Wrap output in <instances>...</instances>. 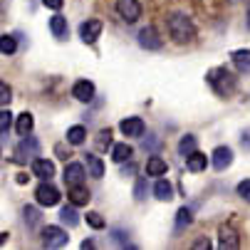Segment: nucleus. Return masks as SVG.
<instances>
[{"instance_id":"1","label":"nucleus","mask_w":250,"mask_h":250,"mask_svg":"<svg viewBox=\"0 0 250 250\" xmlns=\"http://www.w3.org/2000/svg\"><path fill=\"white\" fill-rule=\"evenodd\" d=\"M168 35H171L173 42L188 45V42L196 40V27H193V22H191L188 15L173 13V15H168Z\"/></svg>"},{"instance_id":"2","label":"nucleus","mask_w":250,"mask_h":250,"mask_svg":"<svg viewBox=\"0 0 250 250\" xmlns=\"http://www.w3.org/2000/svg\"><path fill=\"white\" fill-rule=\"evenodd\" d=\"M206 80H208V84L213 87V92H216L218 97H230L235 92V87H238L235 77L228 72L226 67H213Z\"/></svg>"},{"instance_id":"3","label":"nucleus","mask_w":250,"mask_h":250,"mask_svg":"<svg viewBox=\"0 0 250 250\" xmlns=\"http://www.w3.org/2000/svg\"><path fill=\"white\" fill-rule=\"evenodd\" d=\"M38 156H40V141L27 134L20 144H18V149H15V161L25 164V161H35Z\"/></svg>"},{"instance_id":"4","label":"nucleus","mask_w":250,"mask_h":250,"mask_svg":"<svg viewBox=\"0 0 250 250\" xmlns=\"http://www.w3.org/2000/svg\"><path fill=\"white\" fill-rule=\"evenodd\" d=\"M35 201H38L40 206H45V208L57 206V203H60V191H57L50 181H42L38 188H35Z\"/></svg>"},{"instance_id":"5","label":"nucleus","mask_w":250,"mask_h":250,"mask_svg":"<svg viewBox=\"0 0 250 250\" xmlns=\"http://www.w3.org/2000/svg\"><path fill=\"white\" fill-rule=\"evenodd\" d=\"M67 240H69V235L60 226H47L42 230V245L45 248H62V245H67Z\"/></svg>"},{"instance_id":"6","label":"nucleus","mask_w":250,"mask_h":250,"mask_svg":"<svg viewBox=\"0 0 250 250\" xmlns=\"http://www.w3.org/2000/svg\"><path fill=\"white\" fill-rule=\"evenodd\" d=\"M117 13L124 22H136L141 18V5H139V0H117Z\"/></svg>"},{"instance_id":"7","label":"nucleus","mask_w":250,"mask_h":250,"mask_svg":"<svg viewBox=\"0 0 250 250\" xmlns=\"http://www.w3.org/2000/svg\"><path fill=\"white\" fill-rule=\"evenodd\" d=\"M136 40H139V45L144 47V50H161V45H164V40L159 38V32H156V27H154V25L141 27Z\"/></svg>"},{"instance_id":"8","label":"nucleus","mask_w":250,"mask_h":250,"mask_svg":"<svg viewBox=\"0 0 250 250\" xmlns=\"http://www.w3.org/2000/svg\"><path fill=\"white\" fill-rule=\"evenodd\" d=\"M119 129H122V134H124V136L139 139V136H144L146 124H144V119H141V117H126V119L119 124Z\"/></svg>"},{"instance_id":"9","label":"nucleus","mask_w":250,"mask_h":250,"mask_svg":"<svg viewBox=\"0 0 250 250\" xmlns=\"http://www.w3.org/2000/svg\"><path fill=\"white\" fill-rule=\"evenodd\" d=\"M99 35H102V22L99 20H87V22L80 25V38H82L84 45H94Z\"/></svg>"},{"instance_id":"10","label":"nucleus","mask_w":250,"mask_h":250,"mask_svg":"<svg viewBox=\"0 0 250 250\" xmlns=\"http://www.w3.org/2000/svg\"><path fill=\"white\" fill-rule=\"evenodd\" d=\"M64 184H67V188L69 186H80L82 181H84V166L82 164H77V161H72V164H67L64 166Z\"/></svg>"},{"instance_id":"11","label":"nucleus","mask_w":250,"mask_h":250,"mask_svg":"<svg viewBox=\"0 0 250 250\" xmlns=\"http://www.w3.org/2000/svg\"><path fill=\"white\" fill-rule=\"evenodd\" d=\"M210 161H213V168H216V171H226L233 164V151L228 146H218V149H213Z\"/></svg>"},{"instance_id":"12","label":"nucleus","mask_w":250,"mask_h":250,"mask_svg":"<svg viewBox=\"0 0 250 250\" xmlns=\"http://www.w3.org/2000/svg\"><path fill=\"white\" fill-rule=\"evenodd\" d=\"M72 97L80 102H92L94 99V84L89 80H77L72 84Z\"/></svg>"},{"instance_id":"13","label":"nucleus","mask_w":250,"mask_h":250,"mask_svg":"<svg viewBox=\"0 0 250 250\" xmlns=\"http://www.w3.org/2000/svg\"><path fill=\"white\" fill-rule=\"evenodd\" d=\"M32 173L42 178V181H50V178L55 176V164L47 161V159H35L32 161Z\"/></svg>"},{"instance_id":"14","label":"nucleus","mask_w":250,"mask_h":250,"mask_svg":"<svg viewBox=\"0 0 250 250\" xmlns=\"http://www.w3.org/2000/svg\"><path fill=\"white\" fill-rule=\"evenodd\" d=\"M218 243H221V248H226V250H235L238 245H240V235L230 228V226H223L221 230H218Z\"/></svg>"},{"instance_id":"15","label":"nucleus","mask_w":250,"mask_h":250,"mask_svg":"<svg viewBox=\"0 0 250 250\" xmlns=\"http://www.w3.org/2000/svg\"><path fill=\"white\" fill-rule=\"evenodd\" d=\"M67 198H69V203H75V206H87L89 203V191L80 184V186H69V191H67Z\"/></svg>"},{"instance_id":"16","label":"nucleus","mask_w":250,"mask_h":250,"mask_svg":"<svg viewBox=\"0 0 250 250\" xmlns=\"http://www.w3.org/2000/svg\"><path fill=\"white\" fill-rule=\"evenodd\" d=\"M230 60H233V64H235L238 72L250 75V50H235V52L230 55Z\"/></svg>"},{"instance_id":"17","label":"nucleus","mask_w":250,"mask_h":250,"mask_svg":"<svg viewBox=\"0 0 250 250\" xmlns=\"http://www.w3.org/2000/svg\"><path fill=\"white\" fill-rule=\"evenodd\" d=\"M50 30H52V35H55V38L64 40L67 35H69V25H67V18H62V15H52V18H50Z\"/></svg>"},{"instance_id":"18","label":"nucleus","mask_w":250,"mask_h":250,"mask_svg":"<svg viewBox=\"0 0 250 250\" xmlns=\"http://www.w3.org/2000/svg\"><path fill=\"white\" fill-rule=\"evenodd\" d=\"M206 166H208V156H206V154L193 151L191 156H186V168H188V171L198 173V171H206Z\"/></svg>"},{"instance_id":"19","label":"nucleus","mask_w":250,"mask_h":250,"mask_svg":"<svg viewBox=\"0 0 250 250\" xmlns=\"http://www.w3.org/2000/svg\"><path fill=\"white\" fill-rule=\"evenodd\" d=\"M131 156H134V149L126 144H114L112 146V161H117V164H124V161H131Z\"/></svg>"},{"instance_id":"20","label":"nucleus","mask_w":250,"mask_h":250,"mask_svg":"<svg viewBox=\"0 0 250 250\" xmlns=\"http://www.w3.org/2000/svg\"><path fill=\"white\" fill-rule=\"evenodd\" d=\"M166 171H168V164L161 156H151L146 161V173L149 176H166Z\"/></svg>"},{"instance_id":"21","label":"nucleus","mask_w":250,"mask_h":250,"mask_svg":"<svg viewBox=\"0 0 250 250\" xmlns=\"http://www.w3.org/2000/svg\"><path fill=\"white\" fill-rule=\"evenodd\" d=\"M84 139H87V129L84 126H69L67 129V144H72V146H82L84 144Z\"/></svg>"},{"instance_id":"22","label":"nucleus","mask_w":250,"mask_h":250,"mask_svg":"<svg viewBox=\"0 0 250 250\" xmlns=\"http://www.w3.org/2000/svg\"><path fill=\"white\" fill-rule=\"evenodd\" d=\"M154 193H156L159 201H171L173 198V186L166 181V178H159L156 186H154Z\"/></svg>"},{"instance_id":"23","label":"nucleus","mask_w":250,"mask_h":250,"mask_svg":"<svg viewBox=\"0 0 250 250\" xmlns=\"http://www.w3.org/2000/svg\"><path fill=\"white\" fill-rule=\"evenodd\" d=\"M60 221H62L64 226H69V228H75V226L80 223V216H77V210H75V203H72V206H64V208L60 210Z\"/></svg>"},{"instance_id":"24","label":"nucleus","mask_w":250,"mask_h":250,"mask_svg":"<svg viewBox=\"0 0 250 250\" xmlns=\"http://www.w3.org/2000/svg\"><path fill=\"white\" fill-rule=\"evenodd\" d=\"M32 126H35V119H32V114H30V112H22V114L18 117V124H15L18 134H20V136H27V134L32 131Z\"/></svg>"},{"instance_id":"25","label":"nucleus","mask_w":250,"mask_h":250,"mask_svg":"<svg viewBox=\"0 0 250 250\" xmlns=\"http://www.w3.org/2000/svg\"><path fill=\"white\" fill-rule=\"evenodd\" d=\"M193 223V213H191V208H178V213H176V230H184L186 226H191Z\"/></svg>"},{"instance_id":"26","label":"nucleus","mask_w":250,"mask_h":250,"mask_svg":"<svg viewBox=\"0 0 250 250\" xmlns=\"http://www.w3.org/2000/svg\"><path fill=\"white\" fill-rule=\"evenodd\" d=\"M193 151H196V136L186 134L181 141H178V154H181V156H191Z\"/></svg>"},{"instance_id":"27","label":"nucleus","mask_w":250,"mask_h":250,"mask_svg":"<svg viewBox=\"0 0 250 250\" xmlns=\"http://www.w3.org/2000/svg\"><path fill=\"white\" fill-rule=\"evenodd\" d=\"M87 166H89V176H94V178H102L104 176V164H102L99 156L87 154Z\"/></svg>"},{"instance_id":"28","label":"nucleus","mask_w":250,"mask_h":250,"mask_svg":"<svg viewBox=\"0 0 250 250\" xmlns=\"http://www.w3.org/2000/svg\"><path fill=\"white\" fill-rule=\"evenodd\" d=\"M22 218H25L27 228H35V226L40 223V210L35 208V206H25V208H22Z\"/></svg>"},{"instance_id":"29","label":"nucleus","mask_w":250,"mask_h":250,"mask_svg":"<svg viewBox=\"0 0 250 250\" xmlns=\"http://www.w3.org/2000/svg\"><path fill=\"white\" fill-rule=\"evenodd\" d=\"M94 144H97L99 151H106V149L112 146V131H109V129H102V131L97 134V139H94Z\"/></svg>"},{"instance_id":"30","label":"nucleus","mask_w":250,"mask_h":250,"mask_svg":"<svg viewBox=\"0 0 250 250\" xmlns=\"http://www.w3.org/2000/svg\"><path fill=\"white\" fill-rule=\"evenodd\" d=\"M15 50H18L15 38H13V35H3V38H0V52H3V55H13Z\"/></svg>"},{"instance_id":"31","label":"nucleus","mask_w":250,"mask_h":250,"mask_svg":"<svg viewBox=\"0 0 250 250\" xmlns=\"http://www.w3.org/2000/svg\"><path fill=\"white\" fill-rule=\"evenodd\" d=\"M87 226L94 228V230H102V228H104V218L99 216L97 210H89V213H87Z\"/></svg>"},{"instance_id":"32","label":"nucleus","mask_w":250,"mask_h":250,"mask_svg":"<svg viewBox=\"0 0 250 250\" xmlns=\"http://www.w3.org/2000/svg\"><path fill=\"white\" fill-rule=\"evenodd\" d=\"M10 124H13V114L8 109H3V112H0V134H3V136H8Z\"/></svg>"},{"instance_id":"33","label":"nucleus","mask_w":250,"mask_h":250,"mask_svg":"<svg viewBox=\"0 0 250 250\" xmlns=\"http://www.w3.org/2000/svg\"><path fill=\"white\" fill-rule=\"evenodd\" d=\"M134 198L136 201H144L146 198V178H139L136 186H134Z\"/></svg>"},{"instance_id":"34","label":"nucleus","mask_w":250,"mask_h":250,"mask_svg":"<svg viewBox=\"0 0 250 250\" xmlns=\"http://www.w3.org/2000/svg\"><path fill=\"white\" fill-rule=\"evenodd\" d=\"M235 191H238V196H240L243 201H248V203H250V178H245V181H240Z\"/></svg>"},{"instance_id":"35","label":"nucleus","mask_w":250,"mask_h":250,"mask_svg":"<svg viewBox=\"0 0 250 250\" xmlns=\"http://www.w3.org/2000/svg\"><path fill=\"white\" fill-rule=\"evenodd\" d=\"M112 238H114L119 245H129V238L124 235V230H112Z\"/></svg>"},{"instance_id":"36","label":"nucleus","mask_w":250,"mask_h":250,"mask_svg":"<svg viewBox=\"0 0 250 250\" xmlns=\"http://www.w3.org/2000/svg\"><path fill=\"white\" fill-rule=\"evenodd\" d=\"M62 3H64V0H42V5H45V8H50V10H60V8H62Z\"/></svg>"},{"instance_id":"37","label":"nucleus","mask_w":250,"mask_h":250,"mask_svg":"<svg viewBox=\"0 0 250 250\" xmlns=\"http://www.w3.org/2000/svg\"><path fill=\"white\" fill-rule=\"evenodd\" d=\"M0 94H3V97H0V99H3V104H8L10 102V87L3 82V84H0Z\"/></svg>"},{"instance_id":"38","label":"nucleus","mask_w":250,"mask_h":250,"mask_svg":"<svg viewBox=\"0 0 250 250\" xmlns=\"http://www.w3.org/2000/svg\"><path fill=\"white\" fill-rule=\"evenodd\" d=\"M193 248H206V250H208V248H210V243H208V238H206V240H196V245H193Z\"/></svg>"},{"instance_id":"39","label":"nucleus","mask_w":250,"mask_h":250,"mask_svg":"<svg viewBox=\"0 0 250 250\" xmlns=\"http://www.w3.org/2000/svg\"><path fill=\"white\" fill-rule=\"evenodd\" d=\"M87 248H94V240H82V250H87Z\"/></svg>"},{"instance_id":"40","label":"nucleus","mask_w":250,"mask_h":250,"mask_svg":"<svg viewBox=\"0 0 250 250\" xmlns=\"http://www.w3.org/2000/svg\"><path fill=\"white\" fill-rule=\"evenodd\" d=\"M27 178H30V176H25V173H18V184H25Z\"/></svg>"},{"instance_id":"41","label":"nucleus","mask_w":250,"mask_h":250,"mask_svg":"<svg viewBox=\"0 0 250 250\" xmlns=\"http://www.w3.org/2000/svg\"><path fill=\"white\" fill-rule=\"evenodd\" d=\"M248 27H250V10H248Z\"/></svg>"}]
</instances>
